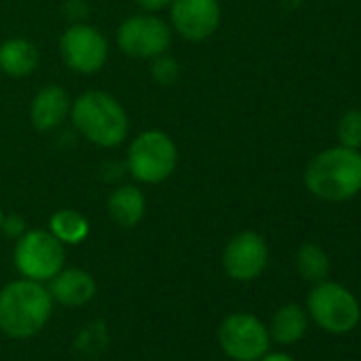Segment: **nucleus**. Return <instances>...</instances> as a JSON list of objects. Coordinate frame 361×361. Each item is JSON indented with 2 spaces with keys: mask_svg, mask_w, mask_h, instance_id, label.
Wrapping results in <instances>:
<instances>
[{
  "mask_svg": "<svg viewBox=\"0 0 361 361\" xmlns=\"http://www.w3.org/2000/svg\"><path fill=\"white\" fill-rule=\"evenodd\" d=\"M306 312L329 334H348L361 319V306L350 289L327 279L314 283L310 289L306 298Z\"/></svg>",
  "mask_w": 361,
  "mask_h": 361,
  "instance_id": "5",
  "label": "nucleus"
},
{
  "mask_svg": "<svg viewBox=\"0 0 361 361\" xmlns=\"http://www.w3.org/2000/svg\"><path fill=\"white\" fill-rule=\"evenodd\" d=\"M170 20L176 35L190 43H202L217 32L221 5L219 0H172Z\"/></svg>",
  "mask_w": 361,
  "mask_h": 361,
  "instance_id": "11",
  "label": "nucleus"
},
{
  "mask_svg": "<svg viewBox=\"0 0 361 361\" xmlns=\"http://www.w3.org/2000/svg\"><path fill=\"white\" fill-rule=\"evenodd\" d=\"M71 96L60 85H45L30 102V121L39 132H51L60 128L71 115Z\"/></svg>",
  "mask_w": 361,
  "mask_h": 361,
  "instance_id": "12",
  "label": "nucleus"
},
{
  "mask_svg": "<svg viewBox=\"0 0 361 361\" xmlns=\"http://www.w3.org/2000/svg\"><path fill=\"white\" fill-rule=\"evenodd\" d=\"M221 350L234 361H257L270 350L268 327L251 312H234L224 319L217 331Z\"/></svg>",
  "mask_w": 361,
  "mask_h": 361,
  "instance_id": "7",
  "label": "nucleus"
},
{
  "mask_svg": "<svg viewBox=\"0 0 361 361\" xmlns=\"http://www.w3.org/2000/svg\"><path fill=\"white\" fill-rule=\"evenodd\" d=\"M3 232L11 238H20L26 232V221L20 215H5L3 219Z\"/></svg>",
  "mask_w": 361,
  "mask_h": 361,
  "instance_id": "21",
  "label": "nucleus"
},
{
  "mask_svg": "<svg viewBox=\"0 0 361 361\" xmlns=\"http://www.w3.org/2000/svg\"><path fill=\"white\" fill-rule=\"evenodd\" d=\"M170 43L172 30L155 13L132 16L117 28V45L121 54L134 60H153L166 54Z\"/></svg>",
  "mask_w": 361,
  "mask_h": 361,
  "instance_id": "8",
  "label": "nucleus"
},
{
  "mask_svg": "<svg viewBox=\"0 0 361 361\" xmlns=\"http://www.w3.org/2000/svg\"><path fill=\"white\" fill-rule=\"evenodd\" d=\"M49 232L62 245H81L90 236V221L75 209H60L49 219Z\"/></svg>",
  "mask_w": 361,
  "mask_h": 361,
  "instance_id": "17",
  "label": "nucleus"
},
{
  "mask_svg": "<svg viewBox=\"0 0 361 361\" xmlns=\"http://www.w3.org/2000/svg\"><path fill=\"white\" fill-rule=\"evenodd\" d=\"M304 188L323 202H346L361 192V149L334 145L304 168Z\"/></svg>",
  "mask_w": 361,
  "mask_h": 361,
  "instance_id": "1",
  "label": "nucleus"
},
{
  "mask_svg": "<svg viewBox=\"0 0 361 361\" xmlns=\"http://www.w3.org/2000/svg\"><path fill=\"white\" fill-rule=\"evenodd\" d=\"M77 132L96 147H119L130 132V119L121 102L106 92H85L71 106Z\"/></svg>",
  "mask_w": 361,
  "mask_h": 361,
  "instance_id": "3",
  "label": "nucleus"
},
{
  "mask_svg": "<svg viewBox=\"0 0 361 361\" xmlns=\"http://www.w3.org/2000/svg\"><path fill=\"white\" fill-rule=\"evenodd\" d=\"M257 361H295L291 355H287V353H266L262 359H257Z\"/></svg>",
  "mask_w": 361,
  "mask_h": 361,
  "instance_id": "23",
  "label": "nucleus"
},
{
  "mask_svg": "<svg viewBox=\"0 0 361 361\" xmlns=\"http://www.w3.org/2000/svg\"><path fill=\"white\" fill-rule=\"evenodd\" d=\"M66 262L64 245L49 230H26L13 251V264L24 279L49 283Z\"/></svg>",
  "mask_w": 361,
  "mask_h": 361,
  "instance_id": "6",
  "label": "nucleus"
},
{
  "mask_svg": "<svg viewBox=\"0 0 361 361\" xmlns=\"http://www.w3.org/2000/svg\"><path fill=\"white\" fill-rule=\"evenodd\" d=\"M178 75H180V66H178V62L174 58H168L166 54L153 58V64H151V77H153V81H157L159 85L166 87V85L176 83Z\"/></svg>",
  "mask_w": 361,
  "mask_h": 361,
  "instance_id": "20",
  "label": "nucleus"
},
{
  "mask_svg": "<svg viewBox=\"0 0 361 361\" xmlns=\"http://www.w3.org/2000/svg\"><path fill=\"white\" fill-rule=\"evenodd\" d=\"M109 217L119 228H136L147 213V198L136 185H119L106 202Z\"/></svg>",
  "mask_w": 361,
  "mask_h": 361,
  "instance_id": "15",
  "label": "nucleus"
},
{
  "mask_svg": "<svg viewBox=\"0 0 361 361\" xmlns=\"http://www.w3.org/2000/svg\"><path fill=\"white\" fill-rule=\"evenodd\" d=\"M134 3L145 11V13H157L166 7H170L172 0H134Z\"/></svg>",
  "mask_w": 361,
  "mask_h": 361,
  "instance_id": "22",
  "label": "nucleus"
},
{
  "mask_svg": "<svg viewBox=\"0 0 361 361\" xmlns=\"http://www.w3.org/2000/svg\"><path fill=\"white\" fill-rule=\"evenodd\" d=\"M270 259L268 243L262 234L253 230L238 232L232 236L224 249V270L230 279L249 283L262 276Z\"/></svg>",
  "mask_w": 361,
  "mask_h": 361,
  "instance_id": "10",
  "label": "nucleus"
},
{
  "mask_svg": "<svg viewBox=\"0 0 361 361\" xmlns=\"http://www.w3.org/2000/svg\"><path fill=\"white\" fill-rule=\"evenodd\" d=\"M60 54L71 71L96 75L109 60V41L90 24H73L60 39Z\"/></svg>",
  "mask_w": 361,
  "mask_h": 361,
  "instance_id": "9",
  "label": "nucleus"
},
{
  "mask_svg": "<svg viewBox=\"0 0 361 361\" xmlns=\"http://www.w3.org/2000/svg\"><path fill=\"white\" fill-rule=\"evenodd\" d=\"M295 268L302 279L310 283H321L329 274V255L323 251V247L306 243L295 253Z\"/></svg>",
  "mask_w": 361,
  "mask_h": 361,
  "instance_id": "18",
  "label": "nucleus"
},
{
  "mask_svg": "<svg viewBox=\"0 0 361 361\" xmlns=\"http://www.w3.org/2000/svg\"><path fill=\"white\" fill-rule=\"evenodd\" d=\"M176 164V142L161 130H145L128 147V170L138 183H164L174 174Z\"/></svg>",
  "mask_w": 361,
  "mask_h": 361,
  "instance_id": "4",
  "label": "nucleus"
},
{
  "mask_svg": "<svg viewBox=\"0 0 361 361\" xmlns=\"http://www.w3.org/2000/svg\"><path fill=\"white\" fill-rule=\"evenodd\" d=\"M338 145L361 149V109H348L336 123Z\"/></svg>",
  "mask_w": 361,
  "mask_h": 361,
  "instance_id": "19",
  "label": "nucleus"
},
{
  "mask_svg": "<svg viewBox=\"0 0 361 361\" xmlns=\"http://www.w3.org/2000/svg\"><path fill=\"white\" fill-rule=\"evenodd\" d=\"M54 298L49 289L30 279H18L0 289V331L13 340L37 336L49 321Z\"/></svg>",
  "mask_w": 361,
  "mask_h": 361,
  "instance_id": "2",
  "label": "nucleus"
},
{
  "mask_svg": "<svg viewBox=\"0 0 361 361\" xmlns=\"http://www.w3.org/2000/svg\"><path fill=\"white\" fill-rule=\"evenodd\" d=\"M41 62V54L37 45L28 39L13 37L0 45V71L7 77L24 79L30 77Z\"/></svg>",
  "mask_w": 361,
  "mask_h": 361,
  "instance_id": "14",
  "label": "nucleus"
},
{
  "mask_svg": "<svg viewBox=\"0 0 361 361\" xmlns=\"http://www.w3.org/2000/svg\"><path fill=\"white\" fill-rule=\"evenodd\" d=\"M49 293L54 302L62 306H83L96 295V281L87 270L81 268H62L51 281H49Z\"/></svg>",
  "mask_w": 361,
  "mask_h": 361,
  "instance_id": "13",
  "label": "nucleus"
},
{
  "mask_svg": "<svg viewBox=\"0 0 361 361\" xmlns=\"http://www.w3.org/2000/svg\"><path fill=\"white\" fill-rule=\"evenodd\" d=\"M3 219H5V213H3V207H0V234H3Z\"/></svg>",
  "mask_w": 361,
  "mask_h": 361,
  "instance_id": "24",
  "label": "nucleus"
},
{
  "mask_svg": "<svg viewBox=\"0 0 361 361\" xmlns=\"http://www.w3.org/2000/svg\"><path fill=\"white\" fill-rule=\"evenodd\" d=\"M308 327V312L300 304L281 306L270 321V338L279 344H295L304 338Z\"/></svg>",
  "mask_w": 361,
  "mask_h": 361,
  "instance_id": "16",
  "label": "nucleus"
}]
</instances>
